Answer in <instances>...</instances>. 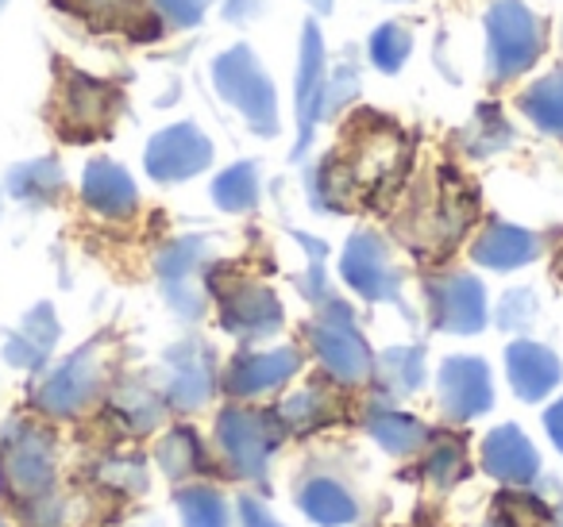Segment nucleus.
Wrapping results in <instances>:
<instances>
[{
    "label": "nucleus",
    "mask_w": 563,
    "mask_h": 527,
    "mask_svg": "<svg viewBox=\"0 0 563 527\" xmlns=\"http://www.w3.org/2000/svg\"><path fill=\"white\" fill-rule=\"evenodd\" d=\"M367 431L375 435L378 447L398 458L417 455V450H424L432 439V431L417 416H409V412H401V408H383V404H375V408L367 412Z\"/></svg>",
    "instance_id": "nucleus-20"
},
{
    "label": "nucleus",
    "mask_w": 563,
    "mask_h": 527,
    "mask_svg": "<svg viewBox=\"0 0 563 527\" xmlns=\"http://www.w3.org/2000/svg\"><path fill=\"white\" fill-rule=\"evenodd\" d=\"M104 478H109L120 493H140V489L147 485V470H143L140 462H112Z\"/></svg>",
    "instance_id": "nucleus-34"
},
{
    "label": "nucleus",
    "mask_w": 563,
    "mask_h": 527,
    "mask_svg": "<svg viewBox=\"0 0 563 527\" xmlns=\"http://www.w3.org/2000/svg\"><path fill=\"white\" fill-rule=\"evenodd\" d=\"M301 370V350L294 347H274V350H255V355H240L232 362L224 378V389L232 396H263V393H274L282 389L294 373Z\"/></svg>",
    "instance_id": "nucleus-14"
},
{
    "label": "nucleus",
    "mask_w": 563,
    "mask_h": 527,
    "mask_svg": "<svg viewBox=\"0 0 563 527\" xmlns=\"http://www.w3.org/2000/svg\"><path fill=\"white\" fill-rule=\"evenodd\" d=\"M406 139L401 127L378 116H363L347 135L344 155H332L317 170V201L321 209H352L355 197H378L406 170Z\"/></svg>",
    "instance_id": "nucleus-1"
},
{
    "label": "nucleus",
    "mask_w": 563,
    "mask_h": 527,
    "mask_svg": "<svg viewBox=\"0 0 563 527\" xmlns=\"http://www.w3.org/2000/svg\"><path fill=\"white\" fill-rule=\"evenodd\" d=\"M483 470L509 489H525L540 478V450L517 424H498L483 435Z\"/></svg>",
    "instance_id": "nucleus-11"
},
{
    "label": "nucleus",
    "mask_w": 563,
    "mask_h": 527,
    "mask_svg": "<svg viewBox=\"0 0 563 527\" xmlns=\"http://www.w3.org/2000/svg\"><path fill=\"white\" fill-rule=\"evenodd\" d=\"M55 339H58L55 316H51L47 304H40V309H35L32 316L24 319V327H20V332L9 339V347H4V358H9L12 366H20V370H40V366L47 362Z\"/></svg>",
    "instance_id": "nucleus-22"
},
{
    "label": "nucleus",
    "mask_w": 563,
    "mask_h": 527,
    "mask_svg": "<svg viewBox=\"0 0 563 527\" xmlns=\"http://www.w3.org/2000/svg\"><path fill=\"white\" fill-rule=\"evenodd\" d=\"M55 485V442L43 427L12 424L0 439V493L32 504Z\"/></svg>",
    "instance_id": "nucleus-2"
},
{
    "label": "nucleus",
    "mask_w": 563,
    "mask_h": 527,
    "mask_svg": "<svg viewBox=\"0 0 563 527\" xmlns=\"http://www.w3.org/2000/svg\"><path fill=\"white\" fill-rule=\"evenodd\" d=\"M424 381V358L417 347H394L383 355V362H378V385L386 389V393H413V389H421Z\"/></svg>",
    "instance_id": "nucleus-27"
},
{
    "label": "nucleus",
    "mask_w": 563,
    "mask_h": 527,
    "mask_svg": "<svg viewBox=\"0 0 563 527\" xmlns=\"http://www.w3.org/2000/svg\"><path fill=\"white\" fill-rule=\"evenodd\" d=\"M212 197L224 212H247L255 209L258 201V178H255V166L240 162L232 170H224L217 181H212Z\"/></svg>",
    "instance_id": "nucleus-29"
},
{
    "label": "nucleus",
    "mask_w": 563,
    "mask_h": 527,
    "mask_svg": "<svg viewBox=\"0 0 563 527\" xmlns=\"http://www.w3.org/2000/svg\"><path fill=\"white\" fill-rule=\"evenodd\" d=\"M286 424H282L278 412H258V408H224L217 416V447L224 455V462L232 466V473L240 478H263L266 470V458L271 450L282 442Z\"/></svg>",
    "instance_id": "nucleus-3"
},
{
    "label": "nucleus",
    "mask_w": 563,
    "mask_h": 527,
    "mask_svg": "<svg viewBox=\"0 0 563 527\" xmlns=\"http://www.w3.org/2000/svg\"><path fill=\"white\" fill-rule=\"evenodd\" d=\"M552 527H563V501L555 504V512H552Z\"/></svg>",
    "instance_id": "nucleus-38"
},
{
    "label": "nucleus",
    "mask_w": 563,
    "mask_h": 527,
    "mask_svg": "<svg viewBox=\"0 0 563 527\" xmlns=\"http://www.w3.org/2000/svg\"><path fill=\"white\" fill-rule=\"evenodd\" d=\"M475 258L483 266H490V270H517V266L537 258V239H532L529 232H521V227L494 224L478 235Z\"/></svg>",
    "instance_id": "nucleus-23"
},
{
    "label": "nucleus",
    "mask_w": 563,
    "mask_h": 527,
    "mask_svg": "<svg viewBox=\"0 0 563 527\" xmlns=\"http://www.w3.org/2000/svg\"><path fill=\"white\" fill-rule=\"evenodd\" d=\"M324 47L317 24L306 27V40H301V70H298V155L306 150V143L313 139L317 116H321V97H324Z\"/></svg>",
    "instance_id": "nucleus-17"
},
{
    "label": "nucleus",
    "mask_w": 563,
    "mask_h": 527,
    "mask_svg": "<svg viewBox=\"0 0 563 527\" xmlns=\"http://www.w3.org/2000/svg\"><path fill=\"white\" fill-rule=\"evenodd\" d=\"M97 385H101V362H97L93 350H78L51 378L35 385L32 404L47 416H78L97 396Z\"/></svg>",
    "instance_id": "nucleus-6"
},
{
    "label": "nucleus",
    "mask_w": 563,
    "mask_h": 527,
    "mask_svg": "<svg viewBox=\"0 0 563 527\" xmlns=\"http://www.w3.org/2000/svg\"><path fill=\"white\" fill-rule=\"evenodd\" d=\"M155 462L166 478H189L205 466V442L197 439L194 427H174L155 447Z\"/></svg>",
    "instance_id": "nucleus-26"
},
{
    "label": "nucleus",
    "mask_w": 563,
    "mask_h": 527,
    "mask_svg": "<svg viewBox=\"0 0 563 527\" xmlns=\"http://www.w3.org/2000/svg\"><path fill=\"white\" fill-rule=\"evenodd\" d=\"M109 416L124 435H143V431H151V427L158 424L163 408H158L155 393H151L147 385H124L117 396H112Z\"/></svg>",
    "instance_id": "nucleus-25"
},
{
    "label": "nucleus",
    "mask_w": 563,
    "mask_h": 527,
    "mask_svg": "<svg viewBox=\"0 0 563 527\" xmlns=\"http://www.w3.org/2000/svg\"><path fill=\"white\" fill-rule=\"evenodd\" d=\"M298 504H301V512L321 527H344L360 516L355 496L347 493L336 478H309L306 485L298 489Z\"/></svg>",
    "instance_id": "nucleus-21"
},
{
    "label": "nucleus",
    "mask_w": 563,
    "mask_h": 527,
    "mask_svg": "<svg viewBox=\"0 0 563 527\" xmlns=\"http://www.w3.org/2000/svg\"><path fill=\"white\" fill-rule=\"evenodd\" d=\"M429 304L432 324L440 332L471 335L486 324V296L483 285L467 273H448V278L429 281Z\"/></svg>",
    "instance_id": "nucleus-12"
},
{
    "label": "nucleus",
    "mask_w": 563,
    "mask_h": 527,
    "mask_svg": "<svg viewBox=\"0 0 563 527\" xmlns=\"http://www.w3.org/2000/svg\"><path fill=\"white\" fill-rule=\"evenodd\" d=\"M220 319L232 335L240 339H263V335L278 332L282 324V304L271 289L255 285V281H228L217 285Z\"/></svg>",
    "instance_id": "nucleus-9"
},
{
    "label": "nucleus",
    "mask_w": 563,
    "mask_h": 527,
    "mask_svg": "<svg viewBox=\"0 0 563 527\" xmlns=\"http://www.w3.org/2000/svg\"><path fill=\"white\" fill-rule=\"evenodd\" d=\"M81 193H86V204L101 216L124 220L135 212V186L128 178L124 166L109 162V158H97V162L86 166V178H81Z\"/></svg>",
    "instance_id": "nucleus-16"
},
{
    "label": "nucleus",
    "mask_w": 563,
    "mask_h": 527,
    "mask_svg": "<svg viewBox=\"0 0 563 527\" xmlns=\"http://www.w3.org/2000/svg\"><path fill=\"white\" fill-rule=\"evenodd\" d=\"M494 404V385L490 370H486L483 358H448L440 366V408L455 424H467V419L490 412Z\"/></svg>",
    "instance_id": "nucleus-7"
},
{
    "label": "nucleus",
    "mask_w": 563,
    "mask_h": 527,
    "mask_svg": "<svg viewBox=\"0 0 563 527\" xmlns=\"http://www.w3.org/2000/svg\"><path fill=\"white\" fill-rule=\"evenodd\" d=\"M309 4H313V9H321V12H324V9H329V4H332V0H309Z\"/></svg>",
    "instance_id": "nucleus-39"
},
{
    "label": "nucleus",
    "mask_w": 563,
    "mask_h": 527,
    "mask_svg": "<svg viewBox=\"0 0 563 527\" xmlns=\"http://www.w3.org/2000/svg\"><path fill=\"white\" fill-rule=\"evenodd\" d=\"M0 527H9V524H4V519H0Z\"/></svg>",
    "instance_id": "nucleus-40"
},
{
    "label": "nucleus",
    "mask_w": 563,
    "mask_h": 527,
    "mask_svg": "<svg viewBox=\"0 0 563 527\" xmlns=\"http://www.w3.org/2000/svg\"><path fill=\"white\" fill-rule=\"evenodd\" d=\"M58 9L74 12L93 27H112V32H132L140 40H155L158 24H151L155 16H147L143 0H55Z\"/></svg>",
    "instance_id": "nucleus-18"
},
{
    "label": "nucleus",
    "mask_w": 563,
    "mask_h": 527,
    "mask_svg": "<svg viewBox=\"0 0 563 527\" xmlns=\"http://www.w3.org/2000/svg\"><path fill=\"white\" fill-rule=\"evenodd\" d=\"M240 527H282V524L274 519V512L266 508L258 496H243L240 501Z\"/></svg>",
    "instance_id": "nucleus-35"
},
{
    "label": "nucleus",
    "mask_w": 563,
    "mask_h": 527,
    "mask_svg": "<svg viewBox=\"0 0 563 527\" xmlns=\"http://www.w3.org/2000/svg\"><path fill=\"white\" fill-rule=\"evenodd\" d=\"M178 512L186 527H228V504L220 489L212 485H186L178 493Z\"/></svg>",
    "instance_id": "nucleus-28"
},
{
    "label": "nucleus",
    "mask_w": 563,
    "mask_h": 527,
    "mask_svg": "<svg viewBox=\"0 0 563 527\" xmlns=\"http://www.w3.org/2000/svg\"><path fill=\"white\" fill-rule=\"evenodd\" d=\"M278 416H282V424H286V431H317V427L329 424L336 412H332V401L321 389H306V393H298L294 401L282 404Z\"/></svg>",
    "instance_id": "nucleus-30"
},
{
    "label": "nucleus",
    "mask_w": 563,
    "mask_h": 527,
    "mask_svg": "<svg viewBox=\"0 0 563 527\" xmlns=\"http://www.w3.org/2000/svg\"><path fill=\"white\" fill-rule=\"evenodd\" d=\"M424 481H432L437 489H452L455 481L467 478V447L455 435H432L421 458Z\"/></svg>",
    "instance_id": "nucleus-24"
},
{
    "label": "nucleus",
    "mask_w": 563,
    "mask_h": 527,
    "mask_svg": "<svg viewBox=\"0 0 563 527\" xmlns=\"http://www.w3.org/2000/svg\"><path fill=\"white\" fill-rule=\"evenodd\" d=\"M63 189V173L51 158H40V162H27L20 170H12V193L24 197V201H47Z\"/></svg>",
    "instance_id": "nucleus-31"
},
{
    "label": "nucleus",
    "mask_w": 563,
    "mask_h": 527,
    "mask_svg": "<svg viewBox=\"0 0 563 527\" xmlns=\"http://www.w3.org/2000/svg\"><path fill=\"white\" fill-rule=\"evenodd\" d=\"M406 55H409V32L406 27H398V24L378 27L375 40H371V58H375L378 70L394 74L401 63H406Z\"/></svg>",
    "instance_id": "nucleus-33"
},
{
    "label": "nucleus",
    "mask_w": 563,
    "mask_h": 527,
    "mask_svg": "<svg viewBox=\"0 0 563 527\" xmlns=\"http://www.w3.org/2000/svg\"><path fill=\"white\" fill-rule=\"evenodd\" d=\"M340 273L367 301H394L401 289V278L390 262V250L371 232L352 235V243L344 247V258H340Z\"/></svg>",
    "instance_id": "nucleus-8"
},
{
    "label": "nucleus",
    "mask_w": 563,
    "mask_h": 527,
    "mask_svg": "<svg viewBox=\"0 0 563 527\" xmlns=\"http://www.w3.org/2000/svg\"><path fill=\"white\" fill-rule=\"evenodd\" d=\"M58 112H63V132L70 139H86L109 127L117 112V93L104 81H93L86 74H70L58 93Z\"/></svg>",
    "instance_id": "nucleus-13"
},
{
    "label": "nucleus",
    "mask_w": 563,
    "mask_h": 527,
    "mask_svg": "<svg viewBox=\"0 0 563 527\" xmlns=\"http://www.w3.org/2000/svg\"><path fill=\"white\" fill-rule=\"evenodd\" d=\"M147 162L151 178L158 181H186L194 173H201L205 166L212 162V143L197 132L194 124H174L166 132H158L155 139L147 143Z\"/></svg>",
    "instance_id": "nucleus-10"
},
{
    "label": "nucleus",
    "mask_w": 563,
    "mask_h": 527,
    "mask_svg": "<svg viewBox=\"0 0 563 527\" xmlns=\"http://www.w3.org/2000/svg\"><path fill=\"white\" fill-rule=\"evenodd\" d=\"M212 78H217V89L224 93V101H232L258 135L278 132V97H274V86L258 70L255 55L247 47L220 55L212 63Z\"/></svg>",
    "instance_id": "nucleus-4"
},
{
    "label": "nucleus",
    "mask_w": 563,
    "mask_h": 527,
    "mask_svg": "<svg viewBox=\"0 0 563 527\" xmlns=\"http://www.w3.org/2000/svg\"><path fill=\"white\" fill-rule=\"evenodd\" d=\"M0 9H4V0H0Z\"/></svg>",
    "instance_id": "nucleus-41"
},
{
    "label": "nucleus",
    "mask_w": 563,
    "mask_h": 527,
    "mask_svg": "<svg viewBox=\"0 0 563 527\" xmlns=\"http://www.w3.org/2000/svg\"><path fill=\"white\" fill-rule=\"evenodd\" d=\"M155 4L174 20V24H186V27L197 24L205 12V0H155Z\"/></svg>",
    "instance_id": "nucleus-36"
},
{
    "label": "nucleus",
    "mask_w": 563,
    "mask_h": 527,
    "mask_svg": "<svg viewBox=\"0 0 563 527\" xmlns=\"http://www.w3.org/2000/svg\"><path fill=\"white\" fill-rule=\"evenodd\" d=\"M309 343H313L321 366L340 385H360V381H367L371 350L344 304H329V309L309 324Z\"/></svg>",
    "instance_id": "nucleus-5"
},
{
    "label": "nucleus",
    "mask_w": 563,
    "mask_h": 527,
    "mask_svg": "<svg viewBox=\"0 0 563 527\" xmlns=\"http://www.w3.org/2000/svg\"><path fill=\"white\" fill-rule=\"evenodd\" d=\"M212 362L197 347H181L170 358V404L181 412H197L212 396Z\"/></svg>",
    "instance_id": "nucleus-19"
},
{
    "label": "nucleus",
    "mask_w": 563,
    "mask_h": 527,
    "mask_svg": "<svg viewBox=\"0 0 563 527\" xmlns=\"http://www.w3.org/2000/svg\"><path fill=\"white\" fill-rule=\"evenodd\" d=\"M544 431H548V439H552V447L563 455V396H560V401L548 404V412H544Z\"/></svg>",
    "instance_id": "nucleus-37"
},
{
    "label": "nucleus",
    "mask_w": 563,
    "mask_h": 527,
    "mask_svg": "<svg viewBox=\"0 0 563 527\" xmlns=\"http://www.w3.org/2000/svg\"><path fill=\"white\" fill-rule=\"evenodd\" d=\"M506 373H509L514 393L521 396V401L537 404L560 385L563 366H560V358L548 347H540V343H514V347L506 350Z\"/></svg>",
    "instance_id": "nucleus-15"
},
{
    "label": "nucleus",
    "mask_w": 563,
    "mask_h": 527,
    "mask_svg": "<svg viewBox=\"0 0 563 527\" xmlns=\"http://www.w3.org/2000/svg\"><path fill=\"white\" fill-rule=\"evenodd\" d=\"M525 112H529L537 124L563 135V81H548V86L532 89V93L525 97Z\"/></svg>",
    "instance_id": "nucleus-32"
}]
</instances>
